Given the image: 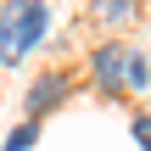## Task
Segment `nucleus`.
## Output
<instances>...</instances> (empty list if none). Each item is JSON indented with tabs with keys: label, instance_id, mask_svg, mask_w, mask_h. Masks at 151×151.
<instances>
[{
	"label": "nucleus",
	"instance_id": "obj_1",
	"mask_svg": "<svg viewBox=\"0 0 151 151\" xmlns=\"http://www.w3.org/2000/svg\"><path fill=\"white\" fill-rule=\"evenodd\" d=\"M50 28V6L45 0H6L0 6V62H22Z\"/></svg>",
	"mask_w": 151,
	"mask_h": 151
},
{
	"label": "nucleus",
	"instance_id": "obj_5",
	"mask_svg": "<svg viewBox=\"0 0 151 151\" xmlns=\"http://www.w3.org/2000/svg\"><path fill=\"white\" fill-rule=\"evenodd\" d=\"M28 146H34V118H28L22 129H11V134H6V151H28Z\"/></svg>",
	"mask_w": 151,
	"mask_h": 151
},
{
	"label": "nucleus",
	"instance_id": "obj_6",
	"mask_svg": "<svg viewBox=\"0 0 151 151\" xmlns=\"http://www.w3.org/2000/svg\"><path fill=\"white\" fill-rule=\"evenodd\" d=\"M134 140H140V151H151V112L134 118Z\"/></svg>",
	"mask_w": 151,
	"mask_h": 151
},
{
	"label": "nucleus",
	"instance_id": "obj_2",
	"mask_svg": "<svg viewBox=\"0 0 151 151\" xmlns=\"http://www.w3.org/2000/svg\"><path fill=\"white\" fill-rule=\"evenodd\" d=\"M90 73H95V84L106 90V95H123V90H146V56L140 50H129V45H101L95 56H90Z\"/></svg>",
	"mask_w": 151,
	"mask_h": 151
},
{
	"label": "nucleus",
	"instance_id": "obj_4",
	"mask_svg": "<svg viewBox=\"0 0 151 151\" xmlns=\"http://www.w3.org/2000/svg\"><path fill=\"white\" fill-rule=\"evenodd\" d=\"M90 6H95L101 22H129V17L140 11V0H90Z\"/></svg>",
	"mask_w": 151,
	"mask_h": 151
},
{
	"label": "nucleus",
	"instance_id": "obj_3",
	"mask_svg": "<svg viewBox=\"0 0 151 151\" xmlns=\"http://www.w3.org/2000/svg\"><path fill=\"white\" fill-rule=\"evenodd\" d=\"M67 90H73V78H67V73H39V78L28 84V112L39 118V112L62 106V101H67Z\"/></svg>",
	"mask_w": 151,
	"mask_h": 151
}]
</instances>
